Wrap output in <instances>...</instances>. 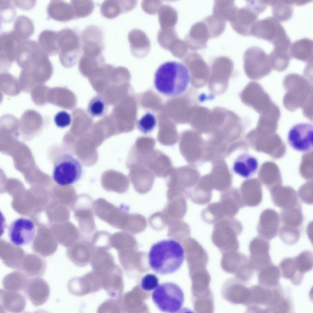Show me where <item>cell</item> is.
<instances>
[{"label":"cell","instance_id":"obj_16","mask_svg":"<svg viewBox=\"0 0 313 313\" xmlns=\"http://www.w3.org/2000/svg\"><path fill=\"white\" fill-rule=\"evenodd\" d=\"M80 37L83 54L94 56L102 55L103 35L100 28L94 25H89L82 32Z\"/></svg>","mask_w":313,"mask_h":313},{"label":"cell","instance_id":"obj_21","mask_svg":"<svg viewBox=\"0 0 313 313\" xmlns=\"http://www.w3.org/2000/svg\"><path fill=\"white\" fill-rule=\"evenodd\" d=\"M186 58L190 60L191 80L196 88H201L208 83L210 69L206 63L197 53H191Z\"/></svg>","mask_w":313,"mask_h":313},{"label":"cell","instance_id":"obj_15","mask_svg":"<svg viewBox=\"0 0 313 313\" xmlns=\"http://www.w3.org/2000/svg\"><path fill=\"white\" fill-rule=\"evenodd\" d=\"M35 233V227L33 223L24 218H20L13 221L8 230L10 241L17 246L30 243L33 240Z\"/></svg>","mask_w":313,"mask_h":313},{"label":"cell","instance_id":"obj_55","mask_svg":"<svg viewBox=\"0 0 313 313\" xmlns=\"http://www.w3.org/2000/svg\"><path fill=\"white\" fill-rule=\"evenodd\" d=\"M99 313H117L120 311L119 301L117 299H109L105 301L99 307Z\"/></svg>","mask_w":313,"mask_h":313},{"label":"cell","instance_id":"obj_59","mask_svg":"<svg viewBox=\"0 0 313 313\" xmlns=\"http://www.w3.org/2000/svg\"><path fill=\"white\" fill-rule=\"evenodd\" d=\"M15 6L23 9H29L33 8L35 4V1H13Z\"/></svg>","mask_w":313,"mask_h":313},{"label":"cell","instance_id":"obj_33","mask_svg":"<svg viewBox=\"0 0 313 313\" xmlns=\"http://www.w3.org/2000/svg\"><path fill=\"white\" fill-rule=\"evenodd\" d=\"M47 12L51 18L59 21L67 22L75 18L71 3L62 1H51L47 7Z\"/></svg>","mask_w":313,"mask_h":313},{"label":"cell","instance_id":"obj_13","mask_svg":"<svg viewBox=\"0 0 313 313\" xmlns=\"http://www.w3.org/2000/svg\"><path fill=\"white\" fill-rule=\"evenodd\" d=\"M239 96L244 104L253 108L260 114L268 109L273 104L261 86L254 82L248 83Z\"/></svg>","mask_w":313,"mask_h":313},{"label":"cell","instance_id":"obj_27","mask_svg":"<svg viewBox=\"0 0 313 313\" xmlns=\"http://www.w3.org/2000/svg\"><path fill=\"white\" fill-rule=\"evenodd\" d=\"M46 267V261L42 257L34 254L25 255L18 270L28 277H39L45 273Z\"/></svg>","mask_w":313,"mask_h":313},{"label":"cell","instance_id":"obj_6","mask_svg":"<svg viewBox=\"0 0 313 313\" xmlns=\"http://www.w3.org/2000/svg\"><path fill=\"white\" fill-rule=\"evenodd\" d=\"M152 299L161 311L175 313L182 308L184 301V294L176 284L167 282L158 285L153 292Z\"/></svg>","mask_w":313,"mask_h":313},{"label":"cell","instance_id":"obj_43","mask_svg":"<svg viewBox=\"0 0 313 313\" xmlns=\"http://www.w3.org/2000/svg\"><path fill=\"white\" fill-rule=\"evenodd\" d=\"M17 247L13 249L1 250L0 258L6 266L18 270L25 255L23 251Z\"/></svg>","mask_w":313,"mask_h":313},{"label":"cell","instance_id":"obj_50","mask_svg":"<svg viewBox=\"0 0 313 313\" xmlns=\"http://www.w3.org/2000/svg\"><path fill=\"white\" fill-rule=\"evenodd\" d=\"M279 236L281 240L287 245H293L299 239L300 229L282 225L279 230Z\"/></svg>","mask_w":313,"mask_h":313},{"label":"cell","instance_id":"obj_7","mask_svg":"<svg viewBox=\"0 0 313 313\" xmlns=\"http://www.w3.org/2000/svg\"><path fill=\"white\" fill-rule=\"evenodd\" d=\"M83 172L79 160L72 154L64 153L58 157L53 165V177L61 186L73 184L81 177Z\"/></svg>","mask_w":313,"mask_h":313},{"label":"cell","instance_id":"obj_42","mask_svg":"<svg viewBox=\"0 0 313 313\" xmlns=\"http://www.w3.org/2000/svg\"><path fill=\"white\" fill-rule=\"evenodd\" d=\"M28 279L27 277L20 271H14L3 278L2 285L6 290L19 292L23 290Z\"/></svg>","mask_w":313,"mask_h":313},{"label":"cell","instance_id":"obj_52","mask_svg":"<svg viewBox=\"0 0 313 313\" xmlns=\"http://www.w3.org/2000/svg\"><path fill=\"white\" fill-rule=\"evenodd\" d=\"M178 38L174 28H161L157 35V39L160 46L168 50L171 44Z\"/></svg>","mask_w":313,"mask_h":313},{"label":"cell","instance_id":"obj_56","mask_svg":"<svg viewBox=\"0 0 313 313\" xmlns=\"http://www.w3.org/2000/svg\"><path fill=\"white\" fill-rule=\"evenodd\" d=\"M141 284L144 290L150 291L156 289L158 286L159 279L155 275L148 274L142 278Z\"/></svg>","mask_w":313,"mask_h":313},{"label":"cell","instance_id":"obj_8","mask_svg":"<svg viewBox=\"0 0 313 313\" xmlns=\"http://www.w3.org/2000/svg\"><path fill=\"white\" fill-rule=\"evenodd\" d=\"M57 44L61 63L67 67L76 64L82 49L81 39L76 32L70 28L57 32Z\"/></svg>","mask_w":313,"mask_h":313},{"label":"cell","instance_id":"obj_11","mask_svg":"<svg viewBox=\"0 0 313 313\" xmlns=\"http://www.w3.org/2000/svg\"><path fill=\"white\" fill-rule=\"evenodd\" d=\"M233 70V63L228 58L221 57L216 59L210 70L208 83L210 92L217 95L224 93Z\"/></svg>","mask_w":313,"mask_h":313},{"label":"cell","instance_id":"obj_14","mask_svg":"<svg viewBox=\"0 0 313 313\" xmlns=\"http://www.w3.org/2000/svg\"><path fill=\"white\" fill-rule=\"evenodd\" d=\"M313 127L308 123L296 124L290 129L287 140L290 146L295 150L308 152L313 149Z\"/></svg>","mask_w":313,"mask_h":313},{"label":"cell","instance_id":"obj_17","mask_svg":"<svg viewBox=\"0 0 313 313\" xmlns=\"http://www.w3.org/2000/svg\"><path fill=\"white\" fill-rule=\"evenodd\" d=\"M69 292L76 296H82L96 292L102 288L101 278L93 271L80 277L71 279L67 285Z\"/></svg>","mask_w":313,"mask_h":313},{"label":"cell","instance_id":"obj_45","mask_svg":"<svg viewBox=\"0 0 313 313\" xmlns=\"http://www.w3.org/2000/svg\"><path fill=\"white\" fill-rule=\"evenodd\" d=\"M216 1L214 9L213 15L223 20L231 22L234 19L238 10L233 2H224V1Z\"/></svg>","mask_w":313,"mask_h":313},{"label":"cell","instance_id":"obj_39","mask_svg":"<svg viewBox=\"0 0 313 313\" xmlns=\"http://www.w3.org/2000/svg\"><path fill=\"white\" fill-rule=\"evenodd\" d=\"M295 0H269L272 8V15L278 21H285L292 17L293 5Z\"/></svg>","mask_w":313,"mask_h":313},{"label":"cell","instance_id":"obj_28","mask_svg":"<svg viewBox=\"0 0 313 313\" xmlns=\"http://www.w3.org/2000/svg\"><path fill=\"white\" fill-rule=\"evenodd\" d=\"M258 167V162L256 158L249 153H244L235 159L232 169L236 174L246 178L254 175Z\"/></svg>","mask_w":313,"mask_h":313},{"label":"cell","instance_id":"obj_5","mask_svg":"<svg viewBox=\"0 0 313 313\" xmlns=\"http://www.w3.org/2000/svg\"><path fill=\"white\" fill-rule=\"evenodd\" d=\"M247 301L249 310L255 313H274L278 302L284 295L281 286L268 288L259 285L252 286Z\"/></svg>","mask_w":313,"mask_h":313},{"label":"cell","instance_id":"obj_3","mask_svg":"<svg viewBox=\"0 0 313 313\" xmlns=\"http://www.w3.org/2000/svg\"><path fill=\"white\" fill-rule=\"evenodd\" d=\"M286 91L283 103L289 111H293L300 108L302 109L312 103V85L307 79L299 75L290 74L283 81Z\"/></svg>","mask_w":313,"mask_h":313},{"label":"cell","instance_id":"obj_53","mask_svg":"<svg viewBox=\"0 0 313 313\" xmlns=\"http://www.w3.org/2000/svg\"><path fill=\"white\" fill-rule=\"evenodd\" d=\"M13 1L0 0L1 19L3 22H10L15 17L16 10Z\"/></svg>","mask_w":313,"mask_h":313},{"label":"cell","instance_id":"obj_9","mask_svg":"<svg viewBox=\"0 0 313 313\" xmlns=\"http://www.w3.org/2000/svg\"><path fill=\"white\" fill-rule=\"evenodd\" d=\"M251 35L271 42L274 46L291 43L283 26L273 17L256 21L252 27Z\"/></svg>","mask_w":313,"mask_h":313},{"label":"cell","instance_id":"obj_36","mask_svg":"<svg viewBox=\"0 0 313 313\" xmlns=\"http://www.w3.org/2000/svg\"><path fill=\"white\" fill-rule=\"evenodd\" d=\"M279 267L281 274L283 277L289 279L296 285H299L301 283L304 274L298 271L294 257L284 258L279 263Z\"/></svg>","mask_w":313,"mask_h":313},{"label":"cell","instance_id":"obj_54","mask_svg":"<svg viewBox=\"0 0 313 313\" xmlns=\"http://www.w3.org/2000/svg\"><path fill=\"white\" fill-rule=\"evenodd\" d=\"M156 124V120L155 116L151 113L147 112L138 121L137 125L140 132L147 134L154 129Z\"/></svg>","mask_w":313,"mask_h":313},{"label":"cell","instance_id":"obj_35","mask_svg":"<svg viewBox=\"0 0 313 313\" xmlns=\"http://www.w3.org/2000/svg\"><path fill=\"white\" fill-rule=\"evenodd\" d=\"M259 285L264 287L271 288L278 286L281 276L279 268L272 263L258 271Z\"/></svg>","mask_w":313,"mask_h":313},{"label":"cell","instance_id":"obj_40","mask_svg":"<svg viewBox=\"0 0 313 313\" xmlns=\"http://www.w3.org/2000/svg\"><path fill=\"white\" fill-rule=\"evenodd\" d=\"M57 32L49 30L43 31L39 34L38 43L41 48L48 55L58 53L57 44Z\"/></svg>","mask_w":313,"mask_h":313},{"label":"cell","instance_id":"obj_49","mask_svg":"<svg viewBox=\"0 0 313 313\" xmlns=\"http://www.w3.org/2000/svg\"><path fill=\"white\" fill-rule=\"evenodd\" d=\"M70 3L75 18L88 16L92 13L94 7V2L91 0H71Z\"/></svg>","mask_w":313,"mask_h":313},{"label":"cell","instance_id":"obj_26","mask_svg":"<svg viewBox=\"0 0 313 313\" xmlns=\"http://www.w3.org/2000/svg\"><path fill=\"white\" fill-rule=\"evenodd\" d=\"M95 250L93 245L90 243H79L68 250L67 256L75 265L83 267L91 262Z\"/></svg>","mask_w":313,"mask_h":313},{"label":"cell","instance_id":"obj_38","mask_svg":"<svg viewBox=\"0 0 313 313\" xmlns=\"http://www.w3.org/2000/svg\"><path fill=\"white\" fill-rule=\"evenodd\" d=\"M102 288L113 298L117 299L120 293L122 281L120 270L117 266L110 273L101 278Z\"/></svg>","mask_w":313,"mask_h":313},{"label":"cell","instance_id":"obj_32","mask_svg":"<svg viewBox=\"0 0 313 313\" xmlns=\"http://www.w3.org/2000/svg\"><path fill=\"white\" fill-rule=\"evenodd\" d=\"M132 54L138 57H143L149 52L150 48V42L145 33L142 31L134 29L128 34Z\"/></svg>","mask_w":313,"mask_h":313},{"label":"cell","instance_id":"obj_25","mask_svg":"<svg viewBox=\"0 0 313 313\" xmlns=\"http://www.w3.org/2000/svg\"><path fill=\"white\" fill-rule=\"evenodd\" d=\"M22 41L13 31L1 34L0 36L1 61L10 62L16 59L18 47Z\"/></svg>","mask_w":313,"mask_h":313},{"label":"cell","instance_id":"obj_10","mask_svg":"<svg viewBox=\"0 0 313 313\" xmlns=\"http://www.w3.org/2000/svg\"><path fill=\"white\" fill-rule=\"evenodd\" d=\"M243 66L247 76L254 80L267 75L273 69L269 55L257 46L251 47L245 51Z\"/></svg>","mask_w":313,"mask_h":313},{"label":"cell","instance_id":"obj_37","mask_svg":"<svg viewBox=\"0 0 313 313\" xmlns=\"http://www.w3.org/2000/svg\"><path fill=\"white\" fill-rule=\"evenodd\" d=\"M280 218L282 225L300 229L304 218L300 203L282 209Z\"/></svg>","mask_w":313,"mask_h":313},{"label":"cell","instance_id":"obj_58","mask_svg":"<svg viewBox=\"0 0 313 313\" xmlns=\"http://www.w3.org/2000/svg\"><path fill=\"white\" fill-rule=\"evenodd\" d=\"M298 196L302 202L308 204H312L313 196L311 190L302 189L298 192Z\"/></svg>","mask_w":313,"mask_h":313},{"label":"cell","instance_id":"obj_48","mask_svg":"<svg viewBox=\"0 0 313 313\" xmlns=\"http://www.w3.org/2000/svg\"><path fill=\"white\" fill-rule=\"evenodd\" d=\"M273 69L279 72L288 67L291 58L290 52L273 50L269 55Z\"/></svg>","mask_w":313,"mask_h":313},{"label":"cell","instance_id":"obj_23","mask_svg":"<svg viewBox=\"0 0 313 313\" xmlns=\"http://www.w3.org/2000/svg\"><path fill=\"white\" fill-rule=\"evenodd\" d=\"M26 304L24 296L18 292L5 289L0 290V312L19 313L25 309Z\"/></svg>","mask_w":313,"mask_h":313},{"label":"cell","instance_id":"obj_19","mask_svg":"<svg viewBox=\"0 0 313 313\" xmlns=\"http://www.w3.org/2000/svg\"><path fill=\"white\" fill-rule=\"evenodd\" d=\"M23 291L33 305L36 307L44 304L48 300L50 293L47 283L39 277L28 278Z\"/></svg>","mask_w":313,"mask_h":313},{"label":"cell","instance_id":"obj_57","mask_svg":"<svg viewBox=\"0 0 313 313\" xmlns=\"http://www.w3.org/2000/svg\"><path fill=\"white\" fill-rule=\"evenodd\" d=\"M54 121L58 127L63 128L69 126L71 122L70 115L67 112L62 111L58 112L54 117Z\"/></svg>","mask_w":313,"mask_h":313},{"label":"cell","instance_id":"obj_44","mask_svg":"<svg viewBox=\"0 0 313 313\" xmlns=\"http://www.w3.org/2000/svg\"><path fill=\"white\" fill-rule=\"evenodd\" d=\"M240 193L244 206H257L261 203L262 199V192L259 187H243Z\"/></svg>","mask_w":313,"mask_h":313},{"label":"cell","instance_id":"obj_46","mask_svg":"<svg viewBox=\"0 0 313 313\" xmlns=\"http://www.w3.org/2000/svg\"><path fill=\"white\" fill-rule=\"evenodd\" d=\"M159 20L161 28H174L177 21L176 11L168 5L161 6L158 12Z\"/></svg>","mask_w":313,"mask_h":313},{"label":"cell","instance_id":"obj_47","mask_svg":"<svg viewBox=\"0 0 313 313\" xmlns=\"http://www.w3.org/2000/svg\"><path fill=\"white\" fill-rule=\"evenodd\" d=\"M107 110L108 105L105 98L99 94L95 95L90 100L87 108L88 113L93 117L104 116Z\"/></svg>","mask_w":313,"mask_h":313},{"label":"cell","instance_id":"obj_51","mask_svg":"<svg viewBox=\"0 0 313 313\" xmlns=\"http://www.w3.org/2000/svg\"><path fill=\"white\" fill-rule=\"evenodd\" d=\"M294 258L297 268L300 272L304 274L312 269L313 255L310 251H304Z\"/></svg>","mask_w":313,"mask_h":313},{"label":"cell","instance_id":"obj_41","mask_svg":"<svg viewBox=\"0 0 313 313\" xmlns=\"http://www.w3.org/2000/svg\"><path fill=\"white\" fill-rule=\"evenodd\" d=\"M12 31L21 41L26 40L33 34L34 31V26L32 21L28 17L21 15L15 20Z\"/></svg>","mask_w":313,"mask_h":313},{"label":"cell","instance_id":"obj_4","mask_svg":"<svg viewBox=\"0 0 313 313\" xmlns=\"http://www.w3.org/2000/svg\"><path fill=\"white\" fill-rule=\"evenodd\" d=\"M243 229L241 223L234 218H223L214 224L212 241L222 250L237 249L239 246L237 237Z\"/></svg>","mask_w":313,"mask_h":313},{"label":"cell","instance_id":"obj_2","mask_svg":"<svg viewBox=\"0 0 313 313\" xmlns=\"http://www.w3.org/2000/svg\"><path fill=\"white\" fill-rule=\"evenodd\" d=\"M190 81V72L186 66L177 61H169L162 64L157 69L154 84L160 93L175 97L186 91Z\"/></svg>","mask_w":313,"mask_h":313},{"label":"cell","instance_id":"obj_30","mask_svg":"<svg viewBox=\"0 0 313 313\" xmlns=\"http://www.w3.org/2000/svg\"><path fill=\"white\" fill-rule=\"evenodd\" d=\"M136 4L135 1H132L106 0L101 6L100 12L105 18L112 19L132 9Z\"/></svg>","mask_w":313,"mask_h":313},{"label":"cell","instance_id":"obj_20","mask_svg":"<svg viewBox=\"0 0 313 313\" xmlns=\"http://www.w3.org/2000/svg\"><path fill=\"white\" fill-rule=\"evenodd\" d=\"M280 218L274 210L266 209L261 212L257 230L260 236L271 240L277 235L279 229Z\"/></svg>","mask_w":313,"mask_h":313},{"label":"cell","instance_id":"obj_12","mask_svg":"<svg viewBox=\"0 0 313 313\" xmlns=\"http://www.w3.org/2000/svg\"><path fill=\"white\" fill-rule=\"evenodd\" d=\"M209 207L214 217L219 221L225 218L234 217L244 206L240 193L232 190L222 192L219 201L209 204Z\"/></svg>","mask_w":313,"mask_h":313},{"label":"cell","instance_id":"obj_29","mask_svg":"<svg viewBox=\"0 0 313 313\" xmlns=\"http://www.w3.org/2000/svg\"><path fill=\"white\" fill-rule=\"evenodd\" d=\"M208 27L203 22L197 23L192 27L185 39V42L191 49L195 50L204 46L209 37Z\"/></svg>","mask_w":313,"mask_h":313},{"label":"cell","instance_id":"obj_22","mask_svg":"<svg viewBox=\"0 0 313 313\" xmlns=\"http://www.w3.org/2000/svg\"><path fill=\"white\" fill-rule=\"evenodd\" d=\"M259 14L247 4L246 7L238 9L231 22L232 27L239 34L245 36L251 35L252 27L257 21Z\"/></svg>","mask_w":313,"mask_h":313},{"label":"cell","instance_id":"obj_31","mask_svg":"<svg viewBox=\"0 0 313 313\" xmlns=\"http://www.w3.org/2000/svg\"><path fill=\"white\" fill-rule=\"evenodd\" d=\"M313 41L304 38L297 40L291 45V57L304 61L308 64H313Z\"/></svg>","mask_w":313,"mask_h":313},{"label":"cell","instance_id":"obj_24","mask_svg":"<svg viewBox=\"0 0 313 313\" xmlns=\"http://www.w3.org/2000/svg\"><path fill=\"white\" fill-rule=\"evenodd\" d=\"M93 271L101 278L114 270L117 265L107 249L96 248L91 261Z\"/></svg>","mask_w":313,"mask_h":313},{"label":"cell","instance_id":"obj_34","mask_svg":"<svg viewBox=\"0 0 313 313\" xmlns=\"http://www.w3.org/2000/svg\"><path fill=\"white\" fill-rule=\"evenodd\" d=\"M271 195L273 204L282 209L293 206L299 203L296 193L290 189L274 190L271 192Z\"/></svg>","mask_w":313,"mask_h":313},{"label":"cell","instance_id":"obj_1","mask_svg":"<svg viewBox=\"0 0 313 313\" xmlns=\"http://www.w3.org/2000/svg\"><path fill=\"white\" fill-rule=\"evenodd\" d=\"M184 258L182 245L172 239L161 240L153 244L148 254L150 267L155 272L161 275L177 271L182 266Z\"/></svg>","mask_w":313,"mask_h":313},{"label":"cell","instance_id":"obj_18","mask_svg":"<svg viewBox=\"0 0 313 313\" xmlns=\"http://www.w3.org/2000/svg\"><path fill=\"white\" fill-rule=\"evenodd\" d=\"M270 245L268 240L260 236L254 238L250 243V262L254 270L258 271L272 263L269 254Z\"/></svg>","mask_w":313,"mask_h":313}]
</instances>
